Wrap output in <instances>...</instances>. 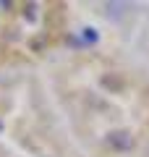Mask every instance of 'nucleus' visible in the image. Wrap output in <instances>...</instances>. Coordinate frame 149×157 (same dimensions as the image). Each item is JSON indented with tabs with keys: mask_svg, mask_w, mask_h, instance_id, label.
Returning a JSON list of instances; mask_svg holds the SVG:
<instances>
[{
	"mask_svg": "<svg viewBox=\"0 0 149 157\" xmlns=\"http://www.w3.org/2000/svg\"><path fill=\"white\" fill-rule=\"evenodd\" d=\"M107 144L113 147V149H118V152H128V149H133V136L128 134V131H110L107 134Z\"/></svg>",
	"mask_w": 149,
	"mask_h": 157,
	"instance_id": "obj_1",
	"label": "nucleus"
},
{
	"mask_svg": "<svg viewBox=\"0 0 149 157\" xmlns=\"http://www.w3.org/2000/svg\"><path fill=\"white\" fill-rule=\"evenodd\" d=\"M102 86L110 92H120L123 86H126V81H123L120 73H110V76H102Z\"/></svg>",
	"mask_w": 149,
	"mask_h": 157,
	"instance_id": "obj_2",
	"label": "nucleus"
},
{
	"mask_svg": "<svg viewBox=\"0 0 149 157\" xmlns=\"http://www.w3.org/2000/svg\"><path fill=\"white\" fill-rule=\"evenodd\" d=\"M44 45H47V34H39V37H34L32 42H29V47H32L34 52H42Z\"/></svg>",
	"mask_w": 149,
	"mask_h": 157,
	"instance_id": "obj_3",
	"label": "nucleus"
},
{
	"mask_svg": "<svg viewBox=\"0 0 149 157\" xmlns=\"http://www.w3.org/2000/svg\"><path fill=\"white\" fill-rule=\"evenodd\" d=\"M107 13H113V16H120V13H123V8H128L126 6V3H107Z\"/></svg>",
	"mask_w": 149,
	"mask_h": 157,
	"instance_id": "obj_4",
	"label": "nucleus"
},
{
	"mask_svg": "<svg viewBox=\"0 0 149 157\" xmlns=\"http://www.w3.org/2000/svg\"><path fill=\"white\" fill-rule=\"evenodd\" d=\"M84 42L94 45V42H97V29H92V26H86V29H84Z\"/></svg>",
	"mask_w": 149,
	"mask_h": 157,
	"instance_id": "obj_5",
	"label": "nucleus"
},
{
	"mask_svg": "<svg viewBox=\"0 0 149 157\" xmlns=\"http://www.w3.org/2000/svg\"><path fill=\"white\" fill-rule=\"evenodd\" d=\"M34 11H37L34 3H26V6H24V16H26V21H34Z\"/></svg>",
	"mask_w": 149,
	"mask_h": 157,
	"instance_id": "obj_6",
	"label": "nucleus"
},
{
	"mask_svg": "<svg viewBox=\"0 0 149 157\" xmlns=\"http://www.w3.org/2000/svg\"><path fill=\"white\" fill-rule=\"evenodd\" d=\"M60 16H63L60 11H52V13H50V26H58V24H60Z\"/></svg>",
	"mask_w": 149,
	"mask_h": 157,
	"instance_id": "obj_7",
	"label": "nucleus"
},
{
	"mask_svg": "<svg viewBox=\"0 0 149 157\" xmlns=\"http://www.w3.org/2000/svg\"><path fill=\"white\" fill-rule=\"evenodd\" d=\"M0 8H3V11H8V8H13V3H11V0H3V3H0Z\"/></svg>",
	"mask_w": 149,
	"mask_h": 157,
	"instance_id": "obj_8",
	"label": "nucleus"
},
{
	"mask_svg": "<svg viewBox=\"0 0 149 157\" xmlns=\"http://www.w3.org/2000/svg\"><path fill=\"white\" fill-rule=\"evenodd\" d=\"M0 128H3V123H0Z\"/></svg>",
	"mask_w": 149,
	"mask_h": 157,
	"instance_id": "obj_9",
	"label": "nucleus"
}]
</instances>
